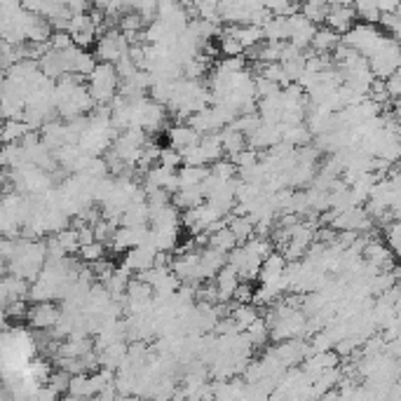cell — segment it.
<instances>
[{
	"label": "cell",
	"instance_id": "6da1fadb",
	"mask_svg": "<svg viewBox=\"0 0 401 401\" xmlns=\"http://www.w3.org/2000/svg\"><path fill=\"white\" fill-rule=\"evenodd\" d=\"M385 40V33L375 28V24H366V21H361V24H352V28H348L345 33L341 35V43L348 45L350 50L359 52L361 57H371V54L380 48Z\"/></svg>",
	"mask_w": 401,
	"mask_h": 401
},
{
	"label": "cell",
	"instance_id": "7a4b0ae2",
	"mask_svg": "<svg viewBox=\"0 0 401 401\" xmlns=\"http://www.w3.org/2000/svg\"><path fill=\"white\" fill-rule=\"evenodd\" d=\"M87 78H89L87 89L92 99H94V104H111V99L118 94V84H120L115 66L101 61V64L94 66V71H92Z\"/></svg>",
	"mask_w": 401,
	"mask_h": 401
},
{
	"label": "cell",
	"instance_id": "3957f363",
	"mask_svg": "<svg viewBox=\"0 0 401 401\" xmlns=\"http://www.w3.org/2000/svg\"><path fill=\"white\" fill-rule=\"evenodd\" d=\"M129 43L127 35L122 33V31H104L101 35H99L97 40V54L94 57L99 61H106V64H115L122 54H127L129 50Z\"/></svg>",
	"mask_w": 401,
	"mask_h": 401
},
{
	"label": "cell",
	"instance_id": "277c9868",
	"mask_svg": "<svg viewBox=\"0 0 401 401\" xmlns=\"http://www.w3.org/2000/svg\"><path fill=\"white\" fill-rule=\"evenodd\" d=\"M66 31H68V35L73 38V45H78V48H84V50H87L89 45L97 40V35H99L97 24H94V19L89 17V12H75V14H71Z\"/></svg>",
	"mask_w": 401,
	"mask_h": 401
},
{
	"label": "cell",
	"instance_id": "5b68a950",
	"mask_svg": "<svg viewBox=\"0 0 401 401\" xmlns=\"http://www.w3.org/2000/svg\"><path fill=\"white\" fill-rule=\"evenodd\" d=\"M289 43L298 50H307L310 48V40L317 31V24H312L310 19H305L303 14H289Z\"/></svg>",
	"mask_w": 401,
	"mask_h": 401
},
{
	"label": "cell",
	"instance_id": "8992f818",
	"mask_svg": "<svg viewBox=\"0 0 401 401\" xmlns=\"http://www.w3.org/2000/svg\"><path fill=\"white\" fill-rule=\"evenodd\" d=\"M59 317H61V310H57V307H54L52 300H35V305L26 310V317L24 319L33 329L50 331L54 324H57Z\"/></svg>",
	"mask_w": 401,
	"mask_h": 401
},
{
	"label": "cell",
	"instance_id": "52a82bcc",
	"mask_svg": "<svg viewBox=\"0 0 401 401\" xmlns=\"http://www.w3.org/2000/svg\"><path fill=\"white\" fill-rule=\"evenodd\" d=\"M155 246L153 244H136L132 249H127L125 260H122V268H127L129 273H141V270H148L153 265V258H155Z\"/></svg>",
	"mask_w": 401,
	"mask_h": 401
},
{
	"label": "cell",
	"instance_id": "ba28073f",
	"mask_svg": "<svg viewBox=\"0 0 401 401\" xmlns=\"http://www.w3.org/2000/svg\"><path fill=\"white\" fill-rule=\"evenodd\" d=\"M357 21V12L350 5H334L326 10V17H324V24L329 28H334L336 33H345L348 28H352V24Z\"/></svg>",
	"mask_w": 401,
	"mask_h": 401
},
{
	"label": "cell",
	"instance_id": "9c48e42d",
	"mask_svg": "<svg viewBox=\"0 0 401 401\" xmlns=\"http://www.w3.org/2000/svg\"><path fill=\"white\" fill-rule=\"evenodd\" d=\"M214 277H216L214 287H216V294H219L221 303H228V300H233V291H235L237 284H240V277H237L235 270L226 263Z\"/></svg>",
	"mask_w": 401,
	"mask_h": 401
},
{
	"label": "cell",
	"instance_id": "30bf717a",
	"mask_svg": "<svg viewBox=\"0 0 401 401\" xmlns=\"http://www.w3.org/2000/svg\"><path fill=\"white\" fill-rule=\"evenodd\" d=\"M284 268H287V258L284 253H277V251H270L268 256L260 260V268H258V280L260 282H275L280 280Z\"/></svg>",
	"mask_w": 401,
	"mask_h": 401
},
{
	"label": "cell",
	"instance_id": "8fae6325",
	"mask_svg": "<svg viewBox=\"0 0 401 401\" xmlns=\"http://www.w3.org/2000/svg\"><path fill=\"white\" fill-rule=\"evenodd\" d=\"M204 202V195L199 190V183L197 186H183L176 192H172V204L176 209H192V207L202 204Z\"/></svg>",
	"mask_w": 401,
	"mask_h": 401
},
{
	"label": "cell",
	"instance_id": "7c38bea8",
	"mask_svg": "<svg viewBox=\"0 0 401 401\" xmlns=\"http://www.w3.org/2000/svg\"><path fill=\"white\" fill-rule=\"evenodd\" d=\"M338 43H341V33H336L334 28L324 26V28L314 31V35H312V40H310V48L314 52H319V54H331Z\"/></svg>",
	"mask_w": 401,
	"mask_h": 401
},
{
	"label": "cell",
	"instance_id": "4fadbf2b",
	"mask_svg": "<svg viewBox=\"0 0 401 401\" xmlns=\"http://www.w3.org/2000/svg\"><path fill=\"white\" fill-rule=\"evenodd\" d=\"M260 28H263L265 40H289V19L284 14H273Z\"/></svg>",
	"mask_w": 401,
	"mask_h": 401
},
{
	"label": "cell",
	"instance_id": "5bb4252c",
	"mask_svg": "<svg viewBox=\"0 0 401 401\" xmlns=\"http://www.w3.org/2000/svg\"><path fill=\"white\" fill-rule=\"evenodd\" d=\"M167 136H169V145H172V148H176V150H181V148H186V145L197 143L202 134L195 132V129H192L190 125H176V127L169 129Z\"/></svg>",
	"mask_w": 401,
	"mask_h": 401
},
{
	"label": "cell",
	"instance_id": "9a60e30c",
	"mask_svg": "<svg viewBox=\"0 0 401 401\" xmlns=\"http://www.w3.org/2000/svg\"><path fill=\"white\" fill-rule=\"evenodd\" d=\"M219 136H221V145H223V153H226V155H235L237 150L246 148V136L242 132H237L233 125L221 127Z\"/></svg>",
	"mask_w": 401,
	"mask_h": 401
},
{
	"label": "cell",
	"instance_id": "2e32d148",
	"mask_svg": "<svg viewBox=\"0 0 401 401\" xmlns=\"http://www.w3.org/2000/svg\"><path fill=\"white\" fill-rule=\"evenodd\" d=\"M228 228L235 235L237 244H244L249 237H253V221L246 214H228Z\"/></svg>",
	"mask_w": 401,
	"mask_h": 401
},
{
	"label": "cell",
	"instance_id": "e0dca14e",
	"mask_svg": "<svg viewBox=\"0 0 401 401\" xmlns=\"http://www.w3.org/2000/svg\"><path fill=\"white\" fill-rule=\"evenodd\" d=\"M199 150H202V158L204 162L209 165V162H216V160H221L226 153H223V145H221V136L219 132H212V134H202L199 136Z\"/></svg>",
	"mask_w": 401,
	"mask_h": 401
},
{
	"label": "cell",
	"instance_id": "ac0fdd59",
	"mask_svg": "<svg viewBox=\"0 0 401 401\" xmlns=\"http://www.w3.org/2000/svg\"><path fill=\"white\" fill-rule=\"evenodd\" d=\"M31 132V127L26 125L21 118H10L3 122V129H0V141L3 143H19L21 138Z\"/></svg>",
	"mask_w": 401,
	"mask_h": 401
},
{
	"label": "cell",
	"instance_id": "d6986e66",
	"mask_svg": "<svg viewBox=\"0 0 401 401\" xmlns=\"http://www.w3.org/2000/svg\"><path fill=\"white\" fill-rule=\"evenodd\" d=\"M209 174V167L207 165H199V167H192V165H181L176 169V176H179V188L183 186H197L204 176Z\"/></svg>",
	"mask_w": 401,
	"mask_h": 401
},
{
	"label": "cell",
	"instance_id": "ffe728a7",
	"mask_svg": "<svg viewBox=\"0 0 401 401\" xmlns=\"http://www.w3.org/2000/svg\"><path fill=\"white\" fill-rule=\"evenodd\" d=\"M244 334H246V338H249L251 348H263V345L268 343V338H270L268 324H265L263 317H260V314L244 329Z\"/></svg>",
	"mask_w": 401,
	"mask_h": 401
},
{
	"label": "cell",
	"instance_id": "44dd1931",
	"mask_svg": "<svg viewBox=\"0 0 401 401\" xmlns=\"http://www.w3.org/2000/svg\"><path fill=\"white\" fill-rule=\"evenodd\" d=\"M207 246H212V249H219L223 253H228L233 246H237V240L235 235L230 233L228 226H223L219 230H214V233H209V240H207Z\"/></svg>",
	"mask_w": 401,
	"mask_h": 401
},
{
	"label": "cell",
	"instance_id": "7402d4cb",
	"mask_svg": "<svg viewBox=\"0 0 401 401\" xmlns=\"http://www.w3.org/2000/svg\"><path fill=\"white\" fill-rule=\"evenodd\" d=\"M230 317L235 319V324H237V329L240 331H244L246 326H249V324L258 317V310H256V305L253 303H237V307L233 312H230Z\"/></svg>",
	"mask_w": 401,
	"mask_h": 401
},
{
	"label": "cell",
	"instance_id": "603a6c76",
	"mask_svg": "<svg viewBox=\"0 0 401 401\" xmlns=\"http://www.w3.org/2000/svg\"><path fill=\"white\" fill-rule=\"evenodd\" d=\"M66 395L71 399H82V397H92L89 395V383H87V373H75L68 380Z\"/></svg>",
	"mask_w": 401,
	"mask_h": 401
},
{
	"label": "cell",
	"instance_id": "cb8c5ba5",
	"mask_svg": "<svg viewBox=\"0 0 401 401\" xmlns=\"http://www.w3.org/2000/svg\"><path fill=\"white\" fill-rule=\"evenodd\" d=\"M230 125H233L237 132H242L246 136V134H251L253 129L260 125V115L256 111H253V113H242V115H237V118L230 122Z\"/></svg>",
	"mask_w": 401,
	"mask_h": 401
},
{
	"label": "cell",
	"instance_id": "d4e9b609",
	"mask_svg": "<svg viewBox=\"0 0 401 401\" xmlns=\"http://www.w3.org/2000/svg\"><path fill=\"white\" fill-rule=\"evenodd\" d=\"M106 253V246L101 242H89V244H80L78 246V256L84 260V263H97V260H101Z\"/></svg>",
	"mask_w": 401,
	"mask_h": 401
},
{
	"label": "cell",
	"instance_id": "484cf974",
	"mask_svg": "<svg viewBox=\"0 0 401 401\" xmlns=\"http://www.w3.org/2000/svg\"><path fill=\"white\" fill-rule=\"evenodd\" d=\"M378 24L383 26V31H388V35L397 38V40H399V31H401L399 10H392V12H380V19H378Z\"/></svg>",
	"mask_w": 401,
	"mask_h": 401
},
{
	"label": "cell",
	"instance_id": "4316f807",
	"mask_svg": "<svg viewBox=\"0 0 401 401\" xmlns=\"http://www.w3.org/2000/svg\"><path fill=\"white\" fill-rule=\"evenodd\" d=\"M54 237H57V242L61 244V249L66 253H78L80 242H78V233H75V230H59Z\"/></svg>",
	"mask_w": 401,
	"mask_h": 401
},
{
	"label": "cell",
	"instance_id": "83f0119b",
	"mask_svg": "<svg viewBox=\"0 0 401 401\" xmlns=\"http://www.w3.org/2000/svg\"><path fill=\"white\" fill-rule=\"evenodd\" d=\"M209 172L214 174V176H219V179H223V181H228V179H233V176L237 174V167L233 165V162L230 160H216V162H212V167H209Z\"/></svg>",
	"mask_w": 401,
	"mask_h": 401
},
{
	"label": "cell",
	"instance_id": "f1b7e54d",
	"mask_svg": "<svg viewBox=\"0 0 401 401\" xmlns=\"http://www.w3.org/2000/svg\"><path fill=\"white\" fill-rule=\"evenodd\" d=\"M158 165L169 167V169H179V167H181V153L176 150V148H172V145H169V148H165V150L160 148Z\"/></svg>",
	"mask_w": 401,
	"mask_h": 401
},
{
	"label": "cell",
	"instance_id": "f546056e",
	"mask_svg": "<svg viewBox=\"0 0 401 401\" xmlns=\"http://www.w3.org/2000/svg\"><path fill=\"white\" fill-rule=\"evenodd\" d=\"M383 228H385V242H388L390 251H392V253H397V249H399V230H401L399 221L395 219V221L385 223Z\"/></svg>",
	"mask_w": 401,
	"mask_h": 401
},
{
	"label": "cell",
	"instance_id": "4dcf8cb0",
	"mask_svg": "<svg viewBox=\"0 0 401 401\" xmlns=\"http://www.w3.org/2000/svg\"><path fill=\"white\" fill-rule=\"evenodd\" d=\"M385 82V92H388L390 99H399V92H401V73L395 71L392 75H388V78L383 80Z\"/></svg>",
	"mask_w": 401,
	"mask_h": 401
},
{
	"label": "cell",
	"instance_id": "1f68e13d",
	"mask_svg": "<svg viewBox=\"0 0 401 401\" xmlns=\"http://www.w3.org/2000/svg\"><path fill=\"white\" fill-rule=\"evenodd\" d=\"M251 296H253V289L249 282H240L233 291V300H237V303H251Z\"/></svg>",
	"mask_w": 401,
	"mask_h": 401
},
{
	"label": "cell",
	"instance_id": "d6a6232c",
	"mask_svg": "<svg viewBox=\"0 0 401 401\" xmlns=\"http://www.w3.org/2000/svg\"><path fill=\"white\" fill-rule=\"evenodd\" d=\"M326 5L329 7H334V5H350V0H326Z\"/></svg>",
	"mask_w": 401,
	"mask_h": 401
},
{
	"label": "cell",
	"instance_id": "836d02e7",
	"mask_svg": "<svg viewBox=\"0 0 401 401\" xmlns=\"http://www.w3.org/2000/svg\"><path fill=\"white\" fill-rule=\"evenodd\" d=\"M0 129H3V120H0Z\"/></svg>",
	"mask_w": 401,
	"mask_h": 401
}]
</instances>
